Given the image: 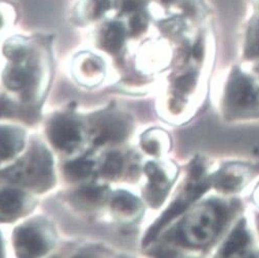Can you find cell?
Listing matches in <instances>:
<instances>
[{
	"mask_svg": "<svg viewBox=\"0 0 259 258\" xmlns=\"http://www.w3.org/2000/svg\"><path fill=\"white\" fill-rule=\"evenodd\" d=\"M93 167L94 162L91 160H76L66 165V175L73 181H80L86 179L92 174Z\"/></svg>",
	"mask_w": 259,
	"mask_h": 258,
	"instance_id": "9a60e30c",
	"label": "cell"
},
{
	"mask_svg": "<svg viewBox=\"0 0 259 258\" xmlns=\"http://www.w3.org/2000/svg\"><path fill=\"white\" fill-rule=\"evenodd\" d=\"M113 0H81L78 13L85 21L101 19L112 7Z\"/></svg>",
	"mask_w": 259,
	"mask_h": 258,
	"instance_id": "4fadbf2b",
	"label": "cell"
},
{
	"mask_svg": "<svg viewBox=\"0 0 259 258\" xmlns=\"http://www.w3.org/2000/svg\"><path fill=\"white\" fill-rule=\"evenodd\" d=\"M24 147L22 131L12 126H0V161L16 156Z\"/></svg>",
	"mask_w": 259,
	"mask_h": 258,
	"instance_id": "9c48e42d",
	"label": "cell"
},
{
	"mask_svg": "<svg viewBox=\"0 0 259 258\" xmlns=\"http://www.w3.org/2000/svg\"><path fill=\"white\" fill-rule=\"evenodd\" d=\"M193 55L196 59H200L201 56H202V46L200 45V43H198V45L195 46L194 48V51H193Z\"/></svg>",
	"mask_w": 259,
	"mask_h": 258,
	"instance_id": "d6986e66",
	"label": "cell"
},
{
	"mask_svg": "<svg viewBox=\"0 0 259 258\" xmlns=\"http://www.w3.org/2000/svg\"><path fill=\"white\" fill-rule=\"evenodd\" d=\"M226 104L233 113L253 112L259 108V89L252 80L236 71L228 84Z\"/></svg>",
	"mask_w": 259,
	"mask_h": 258,
	"instance_id": "3957f363",
	"label": "cell"
},
{
	"mask_svg": "<svg viewBox=\"0 0 259 258\" xmlns=\"http://www.w3.org/2000/svg\"><path fill=\"white\" fill-rule=\"evenodd\" d=\"M128 133L127 121L124 118L106 119L102 122L100 132L97 134V143H106L108 141H116L126 137Z\"/></svg>",
	"mask_w": 259,
	"mask_h": 258,
	"instance_id": "8fae6325",
	"label": "cell"
},
{
	"mask_svg": "<svg viewBox=\"0 0 259 258\" xmlns=\"http://www.w3.org/2000/svg\"><path fill=\"white\" fill-rule=\"evenodd\" d=\"M28 197L15 189L0 190V220L13 221L25 212Z\"/></svg>",
	"mask_w": 259,
	"mask_h": 258,
	"instance_id": "8992f818",
	"label": "cell"
},
{
	"mask_svg": "<svg viewBox=\"0 0 259 258\" xmlns=\"http://www.w3.org/2000/svg\"><path fill=\"white\" fill-rule=\"evenodd\" d=\"M132 17L129 19V32L132 35H139L144 32L148 25L147 17L142 12H136L131 14Z\"/></svg>",
	"mask_w": 259,
	"mask_h": 258,
	"instance_id": "ac0fdd59",
	"label": "cell"
},
{
	"mask_svg": "<svg viewBox=\"0 0 259 258\" xmlns=\"http://www.w3.org/2000/svg\"><path fill=\"white\" fill-rule=\"evenodd\" d=\"M146 174L150 179V188L148 191V200L152 206H158L163 202L167 189L170 186L169 180L164 171L155 163H148L146 166Z\"/></svg>",
	"mask_w": 259,
	"mask_h": 258,
	"instance_id": "52a82bcc",
	"label": "cell"
},
{
	"mask_svg": "<svg viewBox=\"0 0 259 258\" xmlns=\"http://www.w3.org/2000/svg\"><path fill=\"white\" fill-rule=\"evenodd\" d=\"M122 157L118 153H112L108 156L104 166H103V174L105 177L114 179L119 176L120 171L123 167Z\"/></svg>",
	"mask_w": 259,
	"mask_h": 258,
	"instance_id": "e0dca14e",
	"label": "cell"
},
{
	"mask_svg": "<svg viewBox=\"0 0 259 258\" xmlns=\"http://www.w3.org/2000/svg\"><path fill=\"white\" fill-rule=\"evenodd\" d=\"M243 183L242 176L234 171L223 170L218 177L214 178V184L218 189L225 192H233L238 190Z\"/></svg>",
	"mask_w": 259,
	"mask_h": 258,
	"instance_id": "2e32d148",
	"label": "cell"
},
{
	"mask_svg": "<svg viewBox=\"0 0 259 258\" xmlns=\"http://www.w3.org/2000/svg\"><path fill=\"white\" fill-rule=\"evenodd\" d=\"M162 2H164V3H169V2H171V0H162Z\"/></svg>",
	"mask_w": 259,
	"mask_h": 258,
	"instance_id": "44dd1931",
	"label": "cell"
},
{
	"mask_svg": "<svg viewBox=\"0 0 259 258\" xmlns=\"http://www.w3.org/2000/svg\"><path fill=\"white\" fill-rule=\"evenodd\" d=\"M49 137L57 149L72 152L82 141L81 127L73 117L60 115L51 121Z\"/></svg>",
	"mask_w": 259,
	"mask_h": 258,
	"instance_id": "5b68a950",
	"label": "cell"
},
{
	"mask_svg": "<svg viewBox=\"0 0 259 258\" xmlns=\"http://www.w3.org/2000/svg\"><path fill=\"white\" fill-rule=\"evenodd\" d=\"M224 218V209L219 204L205 203L196 208L185 220L181 235L184 241L191 246H205L219 233Z\"/></svg>",
	"mask_w": 259,
	"mask_h": 258,
	"instance_id": "6da1fadb",
	"label": "cell"
},
{
	"mask_svg": "<svg viewBox=\"0 0 259 258\" xmlns=\"http://www.w3.org/2000/svg\"><path fill=\"white\" fill-rule=\"evenodd\" d=\"M78 62L77 71L80 74L79 79L84 77V81L92 80L93 82H99L103 79L104 65L99 58L94 55H83Z\"/></svg>",
	"mask_w": 259,
	"mask_h": 258,
	"instance_id": "7c38bea8",
	"label": "cell"
},
{
	"mask_svg": "<svg viewBox=\"0 0 259 258\" xmlns=\"http://www.w3.org/2000/svg\"><path fill=\"white\" fill-rule=\"evenodd\" d=\"M6 22H7L6 12L4 9H0V30H2L6 26Z\"/></svg>",
	"mask_w": 259,
	"mask_h": 258,
	"instance_id": "ffe728a7",
	"label": "cell"
},
{
	"mask_svg": "<svg viewBox=\"0 0 259 258\" xmlns=\"http://www.w3.org/2000/svg\"><path fill=\"white\" fill-rule=\"evenodd\" d=\"M208 187L209 185L204 177L203 168L200 165L195 164L194 167L192 168L190 182L186 186L183 194H181L180 198L172 204L170 208H168V210L156 223V225L152 227L150 233H148V236L146 238V243L152 240L160 231V229H162L168 222L174 220L177 215L181 214L191 203H193L196 199L203 195L204 192L208 189Z\"/></svg>",
	"mask_w": 259,
	"mask_h": 258,
	"instance_id": "7a4b0ae2",
	"label": "cell"
},
{
	"mask_svg": "<svg viewBox=\"0 0 259 258\" xmlns=\"http://www.w3.org/2000/svg\"><path fill=\"white\" fill-rule=\"evenodd\" d=\"M53 245V234L47 225L28 224L16 230L15 246L21 255H43Z\"/></svg>",
	"mask_w": 259,
	"mask_h": 258,
	"instance_id": "277c9868",
	"label": "cell"
},
{
	"mask_svg": "<svg viewBox=\"0 0 259 258\" xmlns=\"http://www.w3.org/2000/svg\"><path fill=\"white\" fill-rule=\"evenodd\" d=\"M248 242L249 236L245 231L244 227L241 225L238 226L224 245V248L222 249L223 255L232 256L234 254H237L247 246Z\"/></svg>",
	"mask_w": 259,
	"mask_h": 258,
	"instance_id": "5bb4252c",
	"label": "cell"
},
{
	"mask_svg": "<svg viewBox=\"0 0 259 258\" xmlns=\"http://www.w3.org/2000/svg\"><path fill=\"white\" fill-rule=\"evenodd\" d=\"M113 210L119 219L134 221L141 214L142 204L131 194L118 193L113 200Z\"/></svg>",
	"mask_w": 259,
	"mask_h": 258,
	"instance_id": "30bf717a",
	"label": "cell"
},
{
	"mask_svg": "<svg viewBox=\"0 0 259 258\" xmlns=\"http://www.w3.org/2000/svg\"><path fill=\"white\" fill-rule=\"evenodd\" d=\"M98 40L104 51L116 55L124 46L125 28L118 22L107 23L101 28Z\"/></svg>",
	"mask_w": 259,
	"mask_h": 258,
	"instance_id": "ba28073f",
	"label": "cell"
}]
</instances>
